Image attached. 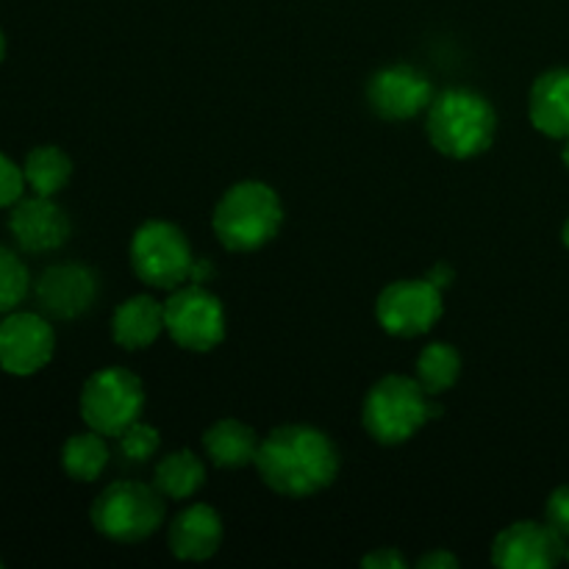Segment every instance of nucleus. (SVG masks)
Returning <instances> with one entry per match:
<instances>
[{"label": "nucleus", "mask_w": 569, "mask_h": 569, "mask_svg": "<svg viewBox=\"0 0 569 569\" xmlns=\"http://www.w3.org/2000/svg\"><path fill=\"white\" fill-rule=\"evenodd\" d=\"M253 465L272 492L309 498L337 481L342 461L337 445L320 428L281 426L267 433Z\"/></svg>", "instance_id": "nucleus-1"}, {"label": "nucleus", "mask_w": 569, "mask_h": 569, "mask_svg": "<svg viewBox=\"0 0 569 569\" xmlns=\"http://www.w3.org/2000/svg\"><path fill=\"white\" fill-rule=\"evenodd\" d=\"M428 139L450 159H476L492 148L498 114L483 94L472 89H445L428 106Z\"/></svg>", "instance_id": "nucleus-2"}, {"label": "nucleus", "mask_w": 569, "mask_h": 569, "mask_svg": "<svg viewBox=\"0 0 569 569\" xmlns=\"http://www.w3.org/2000/svg\"><path fill=\"white\" fill-rule=\"evenodd\" d=\"M283 226V203L264 181H239L214 206L211 228L222 248L253 253L278 237Z\"/></svg>", "instance_id": "nucleus-3"}, {"label": "nucleus", "mask_w": 569, "mask_h": 569, "mask_svg": "<svg viewBox=\"0 0 569 569\" xmlns=\"http://www.w3.org/2000/svg\"><path fill=\"white\" fill-rule=\"evenodd\" d=\"M445 415V406L422 389L417 378L387 376L367 392L361 422L381 445H403L426 422Z\"/></svg>", "instance_id": "nucleus-4"}, {"label": "nucleus", "mask_w": 569, "mask_h": 569, "mask_svg": "<svg viewBox=\"0 0 569 569\" xmlns=\"http://www.w3.org/2000/svg\"><path fill=\"white\" fill-rule=\"evenodd\" d=\"M92 526L120 545L144 542L164 522V495L139 481H114L92 503Z\"/></svg>", "instance_id": "nucleus-5"}, {"label": "nucleus", "mask_w": 569, "mask_h": 569, "mask_svg": "<svg viewBox=\"0 0 569 569\" xmlns=\"http://www.w3.org/2000/svg\"><path fill=\"white\" fill-rule=\"evenodd\" d=\"M144 409V387L126 367H103L92 372L81 389V417L92 431L120 437Z\"/></svg>", "instance_id": "nucleus-6"}, {"label": "nucleus", "mask_w": 569, "mask_h": 569, "mask_svg": "<svg viewBox=\"0 0 569 569\" xmlns=\"http://www.w3.org/2000/svg\"><path fill=\"white\" fill-rule=\"evenodd\" d=\"M194 256L187 233L167 220H148L131 237V267L153 289H178L189 281Z\"/></svg>", "instance_id": "nucleus-7"}, {"label": "nucleus", "mask_w": 569, "mask_h": 569, "mask_svg": "<svg viewBox=\"0 0 569 569\" xmlns=\"http://www.w3.org/2000/svg\"><path fill=\"white\" fill-rule=\"evenodd\" d=\"M164 326L178 348L209 353L226 339V309L203 283H189L178 287L164 303Z\"/></svg>", "instance_id": "nucleus-8"}, {"label": "nucleus", "mask_w": 569, "mask_h": 569, "mask_svg": "<svg viewBox=\"0 0 569 569\" xmlns=\"http://www.w3.org/2000/svg\"><path fill=\"white\" fill-rule=\"evenodd\" d=\"M442 289L428 278H406L395 281L378 295L376 320L387 333L400 339L428 333L442 317Z\"/></svg>", "instance_id": "nucleus-9"}, {"label": "nucleus", "mask_w": 569, "mask_h": 569, "mask_svg": "<svg viewBox=\"0 0 569 569\" xmlns=\"http://www.w3.org/2000/svg\"><path fill=\"white\" fill-rule=\"evenodd\" d=\"M431 78L411 64H389L378 70L367 83V103L378 117L389 122L415 120L420 111L431 106Z\"/></svg>", "instance_id": "nucleus-10"}, {"label": "nucleus", "mask_w": 569, "mask_h": 569, "mask_svg": "<svg viewBox=\"0 0 569 569\" xmlns=\"http://www.w3.org/2000/svg\"><path fill=\"white\" fill-rule=\"evenodd\" d=\"M561 559H567V542L550 522H515L492 542V565L500 569H550Z\"/></svg>", "instance_id": "nucleus-11"}, {"label": "nucleus", "mask_w": 569, "mask_h": 569, "mask_svg": "<svg viewBox=\"0 0 569 569\" xmlns=\"http://www.w3.org/2000/svg\"><path fill=\"white\" fill-rule=\"evenodd\" d=\"M56 337L44 317L17 311L0 322V370L9 376H33L53 359Z\"/></svg>", "instance_id": "nucleus-12"}, {"label": "nucleus", "mask_w": 569, "mask_h": 569, "mask_svg": "<svg viewBox=\"0 0 569 569\" xmlns=\"http://www.w3.org/2000/svg\"><path fill=\"white\" fill-rule=\"evenodd\" d=\"M94 298H98V276L76 261L48 267L37 281L39 309L53 320H76L92 309Z\"/></svg>", "instance_id": "nucleus-13"}, {"label": "nucleus", "mask_w": 569, "mask_h": 569, "mask_svg": "<svg viewBox=\"0 0 569 569\" xmlns=\"http://www.w3.org/2000/svg\"><path fill=\"white\" fill-rule=\"evenodd\" d=\"M9 228L17 244L28 253H50L70 239V217L44 194L20 200L9 217Z\"/></svg>", "instance_id": "nucleus-14"}, {"label": "nucleus", "mask_w": 569, "mask_h": 569, "mask_svg": "<svg viewBox=\"0 0 569 569\" xmlns=\"http://www.w3.org/2000/svg\"><path fill=\"white\" fill-rule=\"evenodd\" d=\"M170 553L181 561H206L222 545V517L211 506L192 503L170 522Z\"/></svg>", "instance_id": "nucleus-15"}, {"label": "nucleus", "mask_w": 569, "mask_h": 569, "mask_svg": "<svg viewBox=\"0 0 569 569\" xmlns=\"http://www.w3.org/2000/svg\"><path fill=\"white\" fill-rule=\"evenodd\" d=\"M164 331V303L150 295H133L122 300L111 317V337L122 350L150 348Z\"/></svg>", "instance_id": "nucleus-16"}, {"label": "nucleus", "mask_w": 569, "mask_h": 569, "mask_svg": "<svg viewBox=\"0 0 569 569\" xmlns=\"http://www.w3.org/2000/svg\"><path fill=\"white\" fill-rule=\"evenodd\" d=\"M533 128L550 139L569 137V70H548L539 76L528 98Z\"/></svg>", "instance_id": "nucleus-17"}, {"label": "nucleus", "mask_w": 569, "mask_h": 569, "mask_svg": "<svg viewBox=\"0 0 569 569\" xmlns=\"http://www.w3.org/2000/svg\"><path fill=\"white\" fill-rule=\"evenodd\" d=\"M259 445L261 442L253 428L244 426L242 420H233V417L217 420L203 433V448L209 459L217 467H226V470H239L244 465H253Z\"/></svg>", "instance_id": "nucleus-18"}, {"label": "nucleus", "mask_w": 569, "mask_h": 569, "mask_svg": "<svg viewBox=\"0 0 569 569\" xmlns=\"http://www.w3.org/2000/svg\"><path fill=\"white\" fill-rule=\"evenodd\" d=\"M206 483V467L192 450H176L156 465L153 487L170 500H187Z\"/></svg>", "instance_id": "nucleus-19"}, {"label": "nucleus", "mask_w": 569, "mask_h": 569, "mask_svg": "<svg viewBox=\"0 0 569 569\" xmlns=\"http://www.w3.org/2000/svg\"><path fill=\"white\" fill-rule=\"evenodd\" d=\"M106 465H109V445H106L103 433L92 431V428L67 439L64 450H61V467L72 481H98Z\"/></svg>", "instance_id": "nucleus-20"}, {"label": "nucleus", "mask_w": 569, "mask_h": 569, "mask_svg": "<svg viewBox=\"0 0 569 569\" xmlns=\"http://www.w3.org/2000/svg\"><path fill=\"white\" fill-rule=\"evenodd\" d=\"M26 183L33 189L37 194H44V198H53L56 192L67 187L72 176V161L70 156L64 153L56 144H39L28 153L26 167Z\"/></svg>", "instance_id": "nucleus-21"}, {"label": "nucleus", "mask_w": 569, "mask_h": 569, "mask_svg": "<svg viewBox=\"0 0 569 569\" xmlns=\"http://www.w3.org/2000/svg\"><path fill=\"white\" fill-rule=\"evenodd\" d=\"M461 376V353L450 342H433L417 356V381L431 398L456 387Z\"/></svg>", "instance_id": "nucleus-22"}, {"label": "nucleus", "mask_w": 569, "mask_h": 569, "mask_svg": "<svg viewBox=\"0 0 569 569\" xmlns=\"http://www.w3.org/2000/svg\"><path fill=\"white\" fill-rule=\"evenodd\" d=\"M28 289H31V278H28L26 264L0 244V311L17 309L26 300Z\"/></svg>", "instance_id": "nucleus-23"}, {"label": "nucleus", "mask_w": 569, "mask_h": 569, "mask_svg": "<svg viewBox=\"0 0 569 569\" xmlns=\"http://www.w3.org/2000/svg\"><path fill=\"white\" fill-rule=\"evenodd\" d=\"M117 442H120L122 459L133 461V465H142V461L153 459L156 450H159L161 445V437L153 426L137 420L117 437Z\"/></svg>", "instance_id": "nucleus-24"}, {"label": "nucleus", "mask_w": 569, "mask_h": 569, "mask_svg": "<svg viewBox=\"0 0 569 569\" xmlns=\"http://www.w3.org/2000/svg\"><path fill=\"white\" fill-rule=\"evenodd\" d=\"M22 189H26V172L9 156L0 153V209L17 203L22 198Z\"/></svg>", "instance_id": "nucleus-25"}, {"label": "nucleus", "mask_w": 569, "mask_h": 569, "mask_svg": "<svg viewBox=\"0 0 569 569\" xmlns=\"http://www.w3.org/2000/svg\"><path fill=\"white\" fill-rule=\"evenodd\" d=\"M545 517L561 537L569 539V487H559L548 498V509H545Z\"/></svg>", "instance_id": "nucleus-26"}, {"label": "nucleus", "mask_w": 569, "mask_h": 569, "mask_svg": "<svg viewBox=\"0 0 569 569\" xmlns=\"http://www.w3.org/2000/svg\"><path fill=\"white\" fill-rule=\"evenodd\" d=\"M361 567L365 569H406L409 565H406V559L395 548H378L361 559Z\"/></svg>", "instance_id": "nucleus-27"}, {"label": "nucleus", "mask_w": 569, "mask_h": 569, "mask_svg": "<svg viewBox=\"0 0 569 569\" xmlns=\"http://www.w3.org/2000/svg\"><path fill=\"white\" fill-rule=\"evenodd\" d=\"M420 567L422 569H456L459 567V559H456L453 553H448V550H431L428 556H422Z\"/></svg>", "instance_id": "nucleus-28"}, {"label": "nucleus", "mask_w": 569, "mask_h": 569, "mask_svg": "<svg viewBox=\"0 0 569 569\" xmlns=\"http://www.w3.org/2000/svg\"><path fill=\"white\" fill-rule=\"evenodd\" d=\"M428 281L433 283V287H439V289H448L450 283H453V278H456V270L453 267L448 264V261H437V264L431 267V270H428Z\"/></svg>", "instance_id": "nucleus-29"}, {"label": "nucleus", "mask_w": 569, "mask_h": 569, "mask_svg": "<svg viewBox=\"0 0 569 569\" xmlns=\"http://www.w3.org/2000/svg\"><path fill=\"white\" fill-rule=\"evenodd\" d=\"M211 272H214V267H211L209 259H194L192 272H189V281H192V283H206L211 278Z\"/></svg>", "instance_id": "nucleus-30"}, {"label": "nucleus", "mask_w": 569, "mask_h": 569, "mask_svg": "<svg viewBox=\"0 0 569 569\" xmlns=\"http://www.w3.org/2000/svg\"><path fill=\"white\" fill-rule=\"evenodd\" d=\"M3 56H6V37L3 31H0V61H3Z\"/></svg>", "instance_id": "nucleus-31"}, {"label": "nucleus", "mask_w": 569, "mask_h": 569, "mask_svg": "<svg viewBox=\"0 0 569 569\" xmlns=\"http://www.w3.org/2000/svg\"><path fill=\"white\" fill-rule=\"evenodd\" d=\"M561 239H565V244L569 248V220L565 222V231H561Z\"/></svg>", "instance_id": "nucleus-32"}, {"label": "nucleus", "mask_w": 569, "mask_h": 569, "mask_svg": "<svg viewBox=\"0 0 569 569\" xmlns=\"http://www.w3.org/2000/svg\"><path fill=\"white\" fill-rule=\"evenodd\" d=\"M565 164H567V170H569V137H567V148H565Z\"/></svg>", "instance_id": "nucleus-33"}, {"label": "nucleus", "mask_w": 569, "mask_h": 569, "mask_svg": "<svg viewBox=\"0 0 569 569\" xmlns=\"http://www.w3.org/2000/svg\"><path fill=\"white\" fill-rule=\"evenodd\" d=\"M567 561H569V545H567Z\"/></svg>", "instance_id": "nucleus-34"}]
</instances>
